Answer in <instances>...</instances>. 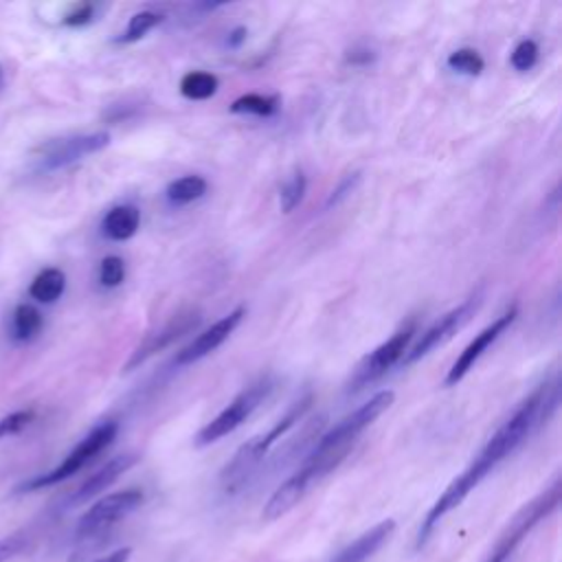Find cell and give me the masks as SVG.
<instances>
[{
	"mask_svg": "<svg viewBox=\"0 0 562 562\" xmlns=\"http://www.w3.org/2000/svg\"><path fill=\"white\" fill-rule=\"evenodd\" d=\"M558 406V380H544L540 386H536L518 406L516 411L496 428V432L485 441V446L479 450V454L472 459V463L441 492V496L432 503L428 509L419 536L417 547H424L430 538L432 529L439 525V520L452 512L457 505L463 503V498L503 461L507 459L542 422L549 419V415Z\"/></svg>",
	"mask_w": 562,
	"mask_h": 562,
	"instance_id": "6da1fadb",
	"label": "cell"
},
{
	"mask_svg": "<svg viewBox=\"0 0 562 562\" xmlns=\"http://www.w3.org/2000/svg\"><path fill=\"white\" fill-rule=\"evenodd\" d=\"M312 402H314V397H312V393H307L305 397L294 402L290 406V411L283 417H279L266 432L255 435L252 439H248L246 443H241L237 448V452L233 454V459L224 465V470L220 474V483L226 494H235L248 485V481L255 476V472L259 470V465L266 459V454L270 452V448L307 413Z\"/></svg>",
	"mask_w": 562,
	"mask_h": 562,
	"instance_id": "7a4b0ae2",
	"label": "cell"
},
{
	"mask_svg": "<svg viewBox=\"0 0 562 562\" xmlns=\"http://www.w3.org/2000/svg\"><path fill=\"white\" fill-rule=\"evenodd\" d=\"M393 400H395V393L391 389H382L373 393L364 404H360L356 411H351L338 424H334L327 432H323L310 452L334 454L338 459H345L351 446L356 443V439L362 435V430L369 428L393 404Z\"/></svg>",
	"mask_w": 562,
	"mask_h": 562,
	"instance_id": "3957f363",
	"label": "cell"
},
{
	"mask_svg": "<svg viewBox=\"0 0 562 562\" xmlns=\"http://www.w3.org/2000/svg\"><path fill=\"white\" fill-rule=\"evenodd\" d=\"M274 386V380L270 373L257 378L255 382H250L246 389H241L209 424H204L198 435H195V446H209L220 441L222 437L231 435L233 430H237L255 411L257 406L270 395Z\"/></svg>",
	"mask_w": 562,
	"mask_h": 562,
	"instance_id": "277c9868",
	"label": "cell"
},
{
	"mask_svg": "<svg viewBox=\"0 0 562 562\" xmlns=\"http://www.w3.org/2000/svg\"><path fill=\"white\" fill-rule=\"evenodd\" d=\"M560 505V479H555L547 490H542L536 498H531L520 512L512 518V522L505 527L501 538L496 540L494 549L487 553L485 562H507L514 551L520 547V542L533 531V527L555 512Z\"/></svg>",
	"mask_w": 562,
	"mask_h": 562,
	"instance_id": "5b68a950",
	"label": "cell"
},
{
	"mask_svg": "<svg viewBox=\"0 0 562 562\" xmlns=\"http://www.w3.org/2000/svg\"><path fill=\"white\" fill-rule=\"evenodd\" d=\"M116 432H119V424L108 419V422H101L97 424L66 457L59 465H55L53 470L26 481L24 485H20L22 492H33V490H42V487H48V485H55V483H61L66 479H70L72 474H77L83 465H88L99 452H103L114 439H116Z\"/></svg>",
	"mask_w": 562,
	"mask_h": 562,
	"instance_id": "8992f818",
	"label": "cell"
},
{
	"mask_svg": "<svg viewBox=\"0 0 562 562\" xmlns=\"http://www.w3.org/2000/svg\"><path fill=\"white\" fill-rule=\"evenodd\" d=\"M413 334H415V321H408L391 338H386L375 349H371L367 356H362L360 362L349 373L345 391L349 395H353V393L362 391L364 386L373 384L375 380H380L393 364H397L404 358Z\"/></svg>",
	"mask_w": 562,
	"mask_h": 562,
	"instance_id": "52a82bcc",
	"label": "cell"
},
{
	"mask_svg": "<svg viewBox=\"0 0 562 562\" xmlns=\"http://www.w3.org/2000/svg\"><path fill=\"white\" fill-rule=\"evenodd\" d=\"M108 145H110V132H103V130L53 138L40 147L35 158V169L44 173L57 171L83 160L86 156H92L105 149Z\"/></svg>",
	"mask_w": 562,
	"mask_h": 562,
	"instance_id": "ba28073f",
	"label": "cell"
},
{
	"mask_svg": "<svg viewBox=\"0 0 562 562\" xmlns=\"http://www.w3.org/2000/svg\"><path fill=\"white\" fill-rule=\"evenodd\" d=\"M140 503H143V492L136 487L121 490V492L99 498L81 514L77 529H75L77 538L90 540V538L105 533L112 525H116L119 520L130 516L134 509H138Z\"/></svg>",
	"mask_w": 562,
	"mask_h": 562,
	"instance_id": "9c48e42d",
	"label": "cell"
},
{
	"mask_svg": "<svg viewBox=\"0 0 562 562\" xmlns=\"http://www.w3.org/2000/svg\"><path fill=\"white\" fill-rule=\"evenodd\" d=\"M483 303V292L476 290L474 294H470L463 303H459L457 307H452L450 312H446L443 316H439L426 331H422L419 340L406 349L404 358H402V364L404 367H411L413 362L422 360L426 353H430L432 349L441 347L443 342H448L472 316L474 312L481 307Z\"/></svg>",
	"mask_w": 562,
	"mask_h": 562,
	"instance_id": "30bf717a",
	"label": "cell"
},
{
	"mask_svg": "<svg viewBox=\"0 0 562 562\" xmlns=\"http://www.w3.org/2000/svg\"><path fill=\"white\" fill-rule=\"evenodd\" d=\"M518 316V310L516 305H512L509 310H505L496 321H492L487 327H483L468 345L465 349L457 356V360L452 362V367L448 369L446 378H443V384L446 386H454L457 382H461L465 378V373L476 364V360L490 349V345L516 321Z\"/></svg>",
	"mask_w": 562,
	"mask_h": 562,
	"instance_id": "8fae6325",
	"label": "cell"
},
{
	"mask_svg": "<svg viewBox=\"0 0 562 562\" xmlns=\"http://www.w3.org/2000/svg\"><path fill=\"white\" fill-rule=\"evenodd\" d=\"M244 316H246V305H237L235 310H231L228 314H224L222 318L211 323L204 331H200L189 345H184L176 353L173 364L176 367H187V364H193V362L202 360L211 351H215L237 329V325L241 323Z\"/></svg>",
	"mask_w": 562,
	"mask_h": 562,
	"instance_id": "7c38bea8",
	"label": "cell"
},
{
	"mask_svg": "<svg viewBox=\"0 0 562 562\" xmlns=\"http://www.w3.org/2000/svg\"><path fill=\"white\" fill-rule=\"evenodd\" d=\"M200 323V314L198 312H182L178 316H173L171 321H167L160 329L147 334L143 338V342L132 351L130 360L125 362L123 371H134L136 367H140L143 362H147L151 356H156L158 351L167 349L171 342H176L178 338H182L184 334H189L191 329H195Z\"/></svg>",
	"mask_w": 562,
	"mask_h": 562,
	"instance_id": "4fadbf2b",
	"label": "cell"
},
{
	"mask_svg": "<svg viewBox=\"0 0 562 562\" xmlns=\"http://www.w3.org/2000/svg\"><path fill=\"white\" fill-rule=\"evenodd\" d=\"M138 461V457L134 452H125V454H116L112 457L108 463H103L97 472H92L70 496H68V505H81L94 496H99L101 492H105L121 474H125L134 463Z\"/></svg>",
	"mask_w": 562,
	"mask_h": 562,
	"instance_id": "5bb4252c",
	"label": "cell"
},
{
	"mask_svg": "<svg viewBox=\"0 0 562 562\" xmlns=\"http://www.w3.org/2000/svg\"><path fill=\"white\" fill-rule=\"evenodd\" d=\"M393 531H395V520L386 518L373 525L371 529H367L364 533H360L340 551H336L329 562H369L382 549V544L391 538Z\"/></svg>",
	"mask_w": 562,
	"mask_h": 562,
	"instance_id": "9a60e30c",
	"label": "cell"
},
{
	"mask_svg": "<svg viewBox=\"0 0 562 562\" xmlns=\"http://www.w3.org/2000/svg\"><path fill=\"white\" fill-rule=\"evenodd\" d=\"M138 226H140V211L134 204H116L101 220V233L112 241H125L134 237Z\"/></svg>",
	"mask_w": 562,
	"mask_h": 562,
	"instance_id": "2e32d148",
	"label": "cell"
},
{
	"mask_svg": "<svg viewBox=\"0 0 562 562\" xmlns=\"http://www.w3.org/2000/svg\"><path fill=\"white\" fill-rule=\"evenodd\" d=\"M42 325H44V316L40 314V310L31 303H20L11 312L9 336L15 342H29L42 331Z\"/></svg>",
	"mask_w": 562,
	"mask_h": 562,
	"instance_id": "e0dca14e",
	"label": "cell"
},
{
	"mask_svg": "<svg viewBox=\"0 0 562 562\" xmlns=\"http://www.w3.org/2000/svg\"><path fill=\"white\" fill-rule=\"evenodd\" d=\"M66 290V274L59 268H44L29 285L31 299L37 303H55Z\"/></svg>",
	"mask_w": 562,
	"mask_h": 562,
	"instance_id": "ac0fdd59",
	"label": "cell"
},
{
	"mask_svg": "<svg viewBox=\"0 0 562 562\" xmlns=\"http://www.w3.org/2000/svg\"><path fill=\"white\" fill-rule=\"evenodd\" d=\"M206 180L198 173H189V176H182V178H176L167 184L165 189V195L171 204L176 206H184V204H191L195 200H200L204 193H206Z\"/></svg>",
	"mask_w": 562,
	"mask_h": 562,
	"instance_id": "d6986e66",
	"label": "cell"
},
{
	"mask_svg": "<svg viewBox=\"0 0 562 562\" xmlns=\"http://www.w3.org/2000/svg\"><path fill=\"white\" fill-rule=\"evenodd\" d=\"M217 86H220L217 77L206 70H189L180 79V92L191 101L211 99L217 92Z\"/></svg>",
	"mask_w": 562,
	"mask_h": 562,
	"instance_id": "ffe728a7",
	"label": "cell"
},
{
	"mask_svg": "<svg viewBox=\"0 0 562 562\" xmlns=\"http://www.w3.org/2000/svg\"><path fill=\"white\" fill-rule=\"evenodd\" d=\"M279 110V97L274 94H257V92H248L237 97L231 103V112L233 114H255V116H270Z\"/></svg>",
	"mask_w": 562,
	"mask_h": 562,
	"instance_id": "44dd1931",
	"label": "cell"
},
{
	"mask_svg": "<svg viewBox=\"0 0 562 562\" xmlns=\"http://www.w3.org/2000/svg\"><path fill=\"white\" fill-rule=\"evenodd\" d=\"M162 22V15L156 13V11H138L130 18L125 31L114 40L116 44H132V42H138L140 37H145L154 26H158Z\"/></svg>",
	"mask_w": 562,
	"mask_h": 562,
	"instance_id": "7402d4cb",
	"label": "cell"
},
{
	"mask_svg": "<svg viewBox=\"0 0 562 562\" xmlns=\"http://www.w3.org/2000/svg\"><path fill=\"white\" fill-rule=\"evenodd\" d=\"M305 189H307V178L301 169H294L290 173V178L281 184L279 189V206L283 213H292L305 198Z\"/></svg>",
	"mask_w": 562,
	"mask_h": 562,
	"instance_id": "603a6c76",
	"label": "cell"
},
{
	"mask_svg": "<svg viewBox=\"0 0 562 562\" xmlns=\"http://www.w3.org/2000/svg\"><path fill=\"white\" fill-rule=\"evenodd\" d=\"M446 66L454 72H461V75H468V77H476L483 72L485 68V61L481 57V53L476 48H470V46H463V48H457L448 55L446 59Z\"/></svg>",
	"mask_w": 562,
	"mask_h": 562,
	"instance_id": "cb8c5ba5",
	"label": "cell"
},
{
	"mask_svg": "<svg viewBox=\"0 0 562 562\" xmlns=\"http://www.w3.org/2000/svg\"><path fill=\"white\" fill-rule=\"evenodd\" d=\"M125 279V261L116 255H108L99 263V283L103 288H119Z\"/></svg>",
	"mask_w": 562,
	"mask_h": 562,
	"instance_id": "d4e9b609",
	"label": "cell"
},
{
	"mask_svg": "<svg viewBox=\"0 0 562 562\" xmlns=\"http://www.w3.org/2000/svg\"><path fill=\"white\" fill-rule=\"evenodd\" d=\"M509 61H512V66H514L518 72L531 70V68L536 66V61H538V44H536L533 40H520V42L514 46V50H512V55H509Z\"/></svg>",
	"mask_w": 562,
	"mask_h": 562,
	"instance_id": "484cf974",
	"label": "cell"
},
{
	"mask_svg": "<svg viewBox=\"0 0 562 562\" xmlns=\"http://www.w3.org/2000/svg\"><path fill=\"white\" fill-rule=\"evenodd\" d=\"M35 413L29 408V411H13L9 415H4L0 419V439H7V437H13L18 432H22L31 422H33Z\"/></svg>",
	"mask_w": 562,
	"mask_h": 562,
	"instance_id": "4316f807",
	"label": "cell"
},
{
	"mask_svg": "<svg viewBox=\"0 0 562 562\" xmlns=\"http://www.w3.org/2000/svg\"><path fill=\"white\" fill-rule=\"evenodd\" d=\"M360 178H362V173H360V171H351V173L342 176V178H340V182H338V184L331 189V193L327 195L325 206H327V209H331V206L340 204L345 198H349V195L356 191V187H358Z\"/></svg>",
	"mask_w": 562,
	"mask_h": 562,
	"instance_id": "83f0119b",
	"label": "cell"
},
{
	"mask_svg": "<svg viewBox=\"0 0 562 562\" xmlns=\"http://www.w3.org/2000/svg\"><path fill=\"white\" fill-rule=\"evenodd\" d=\"M94 13H97V7L90 4V2H81V4H75L61 20V24L66 26H86L94 20Z\"/></svg>",
	"mask_w": 562,
	"mask_h": 562,
	"instance_id": "f1b7e54d",
	"label": "cell"
},
{
	"mask_svg": "<svg viewBox=\"0 0 562 562\" xmlns=\"http://www.w3.org/2000/svg\"><path fill=\"white\" fill-rule=\"evenodd\" d=\"M20 547H22V540H20L18 536L2 538V540H0V562H7L9 558H13Z\"/></svg>",
	"mask_w": 562,
	"mask_h": 562,
	"instance_id": "f546056e",
	"label": "cell"
},
{
	"mask_svg": "<svg viewBox=\"0 0 562 562\" xmlns=\"http://www.w3.org/2000/svg\"><path fill=\"white\" fill-rule=\"evenodd\" d=\"M373 50H369V48H360V46H356V48H351V50H347V61L349 64H353V66H358V64H369V61H373Z\"/></svg>",
	"mask_w": 562,
	"mask_h": 562,
	"instance_id": "4dcf8cb0",
	"label": "cell"
},
{
	"mask_svg": "<svg viewBox=\"0 0 562 562\" xmlns=\"http://www.w3.org/2000/svg\"><path fill=\"white\" fill-rule=\"evenodd\" d=\"M130 555H132V549L123 547V549H114V551H110V553H105V555H101L92 562H127Z\"/></svg>",
	"mask_w": 562,
	"mask_h": 562,
	"instance_id": "1f68e13d",
	"label": "cell"
},
{
	"mask_svg": "<svg viewBox=\"0 0 562 562\" xmlns=\"http://www.w3.org/2000/svg\"><path fill=\"white\" fill-rule=\"evenodd\" d=\"M246 35H248V29H246V26H235V29L228 33V37H226V44H228L231 48H239V46L246 42Z\"/></svg>",
	"mask_w": 562,
	"mask_h": 562,
	"instance_id": "d6a6232c",
	"label": "cell"
},
{
	"mask_svg": "<svg viewBox=\"0 0 562 562\" xmlns=\"http://www.w3.org/2000/svg\"><path fill=\"white\" fill-rule=\"evenodd\" d=\"M4 88V70H2V66H0V90Z\"/></svg>",
	"mask_w": 562,
	"mask_h": 562,
	"instance_id": "836d02e7",
	"label": "cell"
}]
</instances>
